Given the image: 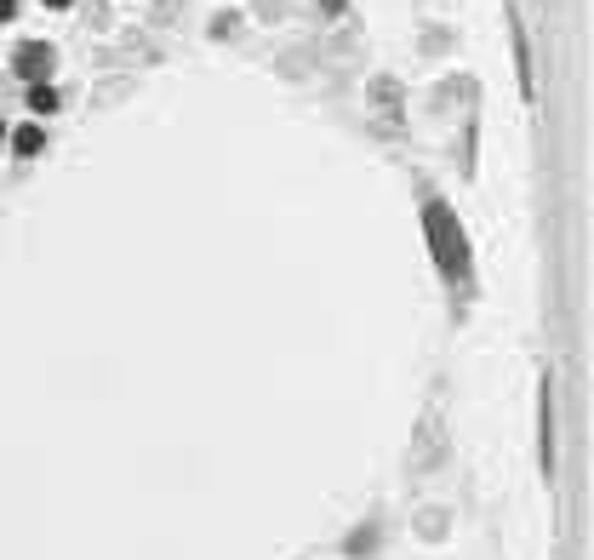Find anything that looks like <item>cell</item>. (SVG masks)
Segmentation results:
<instances>
[{
	"instance_id": "cell-8",
	"label": "cell",
	"mask_w": 594,
	"mask_h": 560,
	"mask_svg": "<svg viewBox=\"0 0 594 560\" xmlns=\"http://www.w3.org/2000/svg\"><path fill=\"white\" fill-rule=\"evenodd\" d=\"M0 138H6V126H0Z\"/></svg>"
},
{
	"instance_id": "cell-5",
	"label": "cell",
	"mask_w": 594,
	"mask_h": 560,
	"mask_svg": "<svg viewBox=\"0 0 594 560\" xmlns=\"http://www.w3.org/2000/svg\"><path fill=\"white\" fill-rule=\"evenodd\" d=\"M12 149H18L23 160H29V155H40V149H46V138H40V126H18V132H12Z\"/></svg>"
},
{
	"instance_id": "cell-7",
	"label": "cell",
	"mask_w": 594,
	"mask_h": 560,
	"mask_svg": "<svg viewBox=\"0 0 594 560\" xmlns=\"http://www.w3.org/2000/svg\"><path fill=\"white\" fill-rule=\"evenodd\" d=\"M46 6H58V12H63V6H75V0H46Z\"/></svg>"
},
{
	"instance_id": "cell-2",
	"label": "cell",
	"mask_w": 594,
	"mask_h": 560,
	"mask_svg": "<svg viewBox=\"0 0 594 560\" xmlns=\"http://www.w3.org/2000/svg\"><path fill=\"white\" fill-rule=\"evenodd\" d=\"M12 63H18V75L29 80V86H40V80H52V69H58V52H52L46 40H23L18 52H12Z\"/></svg>"
},
{
	"instance_id": "cell-1",
	"label": "cell",
	"mask_w": 594,
	"mask_h": 560,
	"mask_svg": "<svg viewBox=\"0 0 594 560\" xmlns=\"http://www.w3.org/2000/svg\"><path fill=\"white\" fill-rule=\"evenodd\" d=\"M423 223H429L435 263H440L452 280H463V275H469V240H463V229H457L452 206H446V200H429V206H423Z\"/></svg>"
},
{
	"instance_id": "cell-6",
	"label": "cell",
	"mask_w": 594,
	"mask_h": 560,
	"mask_svg": "<svg viewBox=\"0 0 594 560\" xmlns=\"http://www.w3.org/2000/svg\"><path fill=\"white\" fill-rule=\"evenodd\" d=\"M18 18V0H0V23H12Z\"/></svg>"
},
{
	"instance_id": "cell-4",
	"label": "cell",
	"mask_w": 594,
	"mask_h": 560,
	"mask_svg": "<svg viewBox=\"0 0 594 560\" xmlns=\"http://www.w3.org/2000/svg\"><path fill=\"white\" fill-rule=\"evenodd\" d=\"M29 109H35V115H52V109H58V86H52V80H40V86H29Z\"/></svg>"
},
{
	"instance_id": "cell-3",
	"label": "cell",
	"mask_w": 594,
	"mask_h": 560,
	"mask_svg": "<svg viewBox=\"0 0 594 560\" xmlns=\"http://www.w3.org/2000/svg\"><path fill=\"white\" fill-rule=\"evenodd\" d=\"M537 435H543V469H555V395H549V383L537 389Z\"/></svg>"
}]
</instances>
